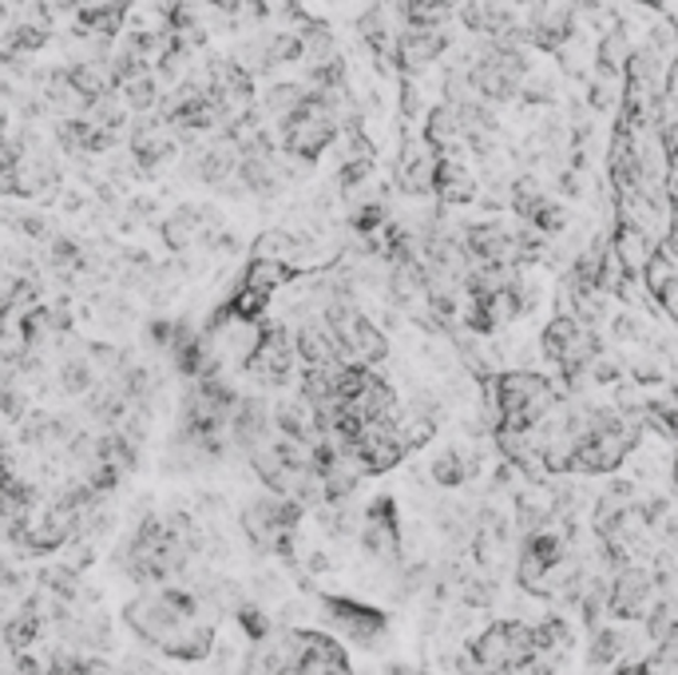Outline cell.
I'll list each match as a JSON object with an SVG mask.
<instances>
[{"instance_id":"1","label":"cell","mask_w":678,"mask_h":675,"mask_svg":"<svg viewBox=\"0 0 678 675\" xmlns=\"http://www.w3.org/2000/svg\"><path fill=\"white\" fill-rule=\"evenodd\" d=\"M123 624L136 640L151 647V652H163L168 660H207L215 652V628L203 624L198 615H183L179 608H171L163 600V592H139L123 604Z\"/></svg>"},{"instance_id":"2","label":"cell","mask_w":678,"mask_h":675,"mask_svg":"<svg viewBox=\"0 0 678 675\" xmlns=\"http://www.w3.org/2000/svg\"><path fill=\"white\" fill-rule=\"evenodd\" d=\"M469 72V88L481 99L492 104H504V99H516L524 76H528V60L516 44H501V40H488L476 56L464 64Z\"/></svg>"},{"instance_id":"3","label":"cell","mask_w":678,"mask_h":675,"mask_svg":"<svg viewBox=\"0 0 678 675\" xmlns=\"http://www.w3.org/2000/svg\"><path fill=\"white\" fill-rule=\"evenodd\" d=\"M243 369L266 389L290 386V377H294V369H298L294 334H290L282 322L258 318V342H255V350L243 357Z\"/></svg>"},{"instance_id":"4","label":"cell","mask_w":678,"mask_h":675,"mask_svg":"<svg viewBox=\"0 0 678 675\" xmlns=\"http://www.w3.org/2000/svg\"><path fill=\"white\" fill-rule=\"evenodd\" d=\"M128 151H131V163H136V175H155L159 168H168L171 159L179 156V139L175 131L148 111V116H136V124H128Z\"/></svg>"},{"instance_id":"5","label":"cell","mask_w":678,"mask_h":675,"mask_svg":"<svg viewBox=\"0 0 678 675\" xmlns=\"http://www.w3.org/2000/svg\"><path fill=\"white\" fill-rule=\"evenodd\" d=\"M357 545L377 565H394L401 560V525H397V505L389 496H377L374 505L362 513V528H357Z\"/></svg>"},{"instance_id":"6","label":"cell","mask_w":678,"mask_h":675,"mask_svg":"<svg viewBox=\"0 0 678 675\" xmlns=\"http://www.w3.org/2000/svg\"><path fill=\"white\" fill-rule=\"evenodd\" d=\"M659 585L655 576L639 565H627L607 576V615L611 620H643L647 608L655 604Z\"/></svg>"},{"instance_id":"7","label":"cell","mask_w":678,"mask_h":675,"mask_svg":"<svg viewBox=\"0 0 678 675\" xmlns=\"http://www.w3.org/2000/svg\"><path fill=\"white\" fill-rule=\"evenodd\" d=\"M322 608L330 615V624L342 635H349V644L377 647V640L385 635V615L377 608H365L357 600H345V596H325Z\"/></svg>"},{"instance_id":"8","label":"cell","mask_w":678,"mask_h":675,"mask_svg":"<svg viewBox=\"0 0 678 675\" xmlns=\"http://www.w3.org/2000/svg\"><path fill=\"white\" fill-rule=\"evenodd\" d=\"M449 49V29L444 24H401L397 32V68L421 72Z\"/></svg>"},{"instance_id":"9","label":"cell","mask_w":678,"mask_h":675,"mask_svg":"<svg viewBox=\"0 0 678 675\" xmlns=\"http://www.w3.org/2000/svg\"><path fill=\"white\" fill-rule=\"evenodd\" d=\"M437 159H441V151H437L429 139H409V143L401 148V159H397V188L413 199L433 195Z\"/></svg>"},{"instance_id":"10","label":"cell","mask_w":678,"mask_h":675,"mask_svg":"<svg viewBox=\"0 0 678 675\" xmlns=\"http://www.w3.org/2000/svg\"><path fill=\"white\" fill-rule=\"evenodd\" d=\"M79 433L76 417L68 414H49V409H32L20 417V441L40 453H64L68 441Z\"/></svg>"},{"instance_id":"11","label":"cell","mask_w":678,"mask_h":675,"mask_svg":"<svg viewBox=\"0 0 678 675\" xmlns=\"http://www.w3.org/2000/svg\"><path fill=\"white\" fill-rule=\"evenodd\" d=\"M275 433L270 426V406H266L262 397L255 394H243L230 409V421H226V437H230V446L250 453L255 446H262L266 437Z\"/></svg>"},{"instance_id":"12","label":"cell","mask_w":678,"mask_h":675,"mask_svg":"<svg viewBox=\"0 0 678 675\" xmlns=\"http://www.w3.org/2000/svg\"><path fill=\"white\" fill-rule=\"evenodd\" d=\"M294 350H298V366H330V362H345L342 350H337L334 334L322 322V314H314L310 322H302L294 334Z\"/></svg>"},{"instance_id":"13","label":"cell","mask_w":678,"mask_h":675,"mask_svg":"<svg viewBox=\"0 0 678 675\" xmlns=\"http://www.w3.org/2000/svg\"><path fill=\"white\" fill-rule=\"evenodd\" d=\"M238 183H243L246 195L258 199H275L282 195L286 175L278 156H238Z\"/></svg>"},{"instance_id":"14","label":"cell","mask_w":678,"mask_h":675,"mask_svg":"<svg viewBox=\"0 0 678 675\" xmlns=\"http://www.w3.org/2000/svg\"><path fill=\"white\" fill-rule=\"evenodd\" d=\"M270 426H275L278 437H290V441H305V446H314L318 441L314 406H310L302 394L290 397V401H278V406L270 409Z\"/></svg>"},{"instance_id":"15","label":"cell","mask_w":678,"mask_h":675,"mask_svg":"<svg viewBox=\"0 0 678 675\" xmlns=\"http://www.w3.org/2000/svg\"><path fill=\"white\" fill-rule=\"evenodd\" d=\"M481 473V457L469 453V449L452 446V449H441L433 457V465H429V476H433L441 489H461L469 476Z\"/></svg>"},{"instance_id":"16","label":"cell","mask_w":678,"mask_h":675,"mask_svg":"<svg viewBox=\"0 0 678 675\" xmlns=\"http://www.w3.org/2000/svg\"><path fill=\"white\" fill-rule=\"evenodd\" d=\"M631 652V640L623 628L615 624H600L588 632V667L600 672V667H615L623 664V655Z\"/></svg>"},{"instance_id":"17","label":"cell","mask_w":678,"mask_h":675,"mask_svg":"<svg viewBox=\"0 0 678 675\" xmlns=\"http://www.w3.org/2000/svg\"><path fill=\"white\" fill-rule=\"evenodd\" d=\"M44 247H49V267L56 270L60 278H64V282H68V278H79V275H88L92 270V255H88V247H84V243H79L76 235H52L49 243H44Z\"/></svg>"},{"instance_id":"18","label":"cell","mask_w":678,"mask_h":675,"mask_svg":"<svg viewBox=\"0 0 678 675\" xmlns=\"http://www.w3.org/2000/svg\"><path fill=\"white\" fill-rule=\"evenodd\" d=\"M424 139L433 143L441 156H452V151L461 148L464 136H461V116H456V104H437L433 111H429V119H424Z\"/></svg>"},{"instance_id":"19","label":"cell","mask_w":678,"mask_h":675,"mask_svg":"<svg viewBox=\"0 0 678 675\" xmlns=\"http://www.w3.org/2000/svg\"><path fill=\"white\" fill-rule=\"evenodd\" d=\"M64 76H68V84L79 92V96L88 99H99V96H108L111 88V76H108V60H72L68 68H64Z\"/></svg>"},{"instance_id":"20","label":"cell","mask_w":678,"mask_h":675,"mask_svg":"<svg viewBox=\"0 0 678 675\" xmlns=\"http://www.w3.org/2000/svg\"><path fill=\"white\" fill-rule=\"evenodd\" d=\"M116 96L128 104L131 116H148V111L159 108V96H163V79L155 76V68H148V72H139V76L123 79V84L116 88Z\"/></svg>"},{"instance_id":"21","label":"cell","mask_w":678,"mask_h":675,"mask_svg":"<svg viewBox=\"0 0 678 675\" xmlns=\"http://www.w3.org/2000/svg\"><path fill=\"white\" fill-rule=\"evenodd\" d=\"M433 195H441L444 203H469L476 195V183H472L469 171L456 163L452 156H441L437 159V188Z\"/></svg>"},{"instance_id":"22","label":"cell","mask_w":678,"mask_h":675,"mask_svg":"<svg viewBox=\"0 0 678 675\" xmlns=\"http://www.w3.org/2000/svg\"><path fill=\"white\" fill-rule=\"evenodd\" d=\"M96 382H99V374H96V366H92L88 354H68L56 369V386L64 397H84Z\"/></svg>"},{"instance_id":"23","label":"cell","mask_w":678,"mask_h":675,"mask_svg":"<svg viewBox=\"0 0 678 675\" xmlns=\"http://www.w3.org/2000/svg\"><path fill=\"white\" fill-rule=\"evenodd\" d=\"M305 92H310V84L305 79H278V84H270L266 88V96H262V116H270V119H282V116H290V111L298 108L305 99Z\"/></svg>"},{"instance_id":"24","label":"cell","mask_w":678,"mask_h":675,"mask_svg":"<svg viewBox=\"0 0 678 675\" xmlns=\"http://www.w3.org/2000/svg\"><path fill=\"white\" fill-rule=\"evenodd\" d=\"M84 116L96 124V128H104V131H119V136H128V119H131V111H128V104L116 96V92H108V96H99V99H92L88 108H84Z\"/></svg>"},{"instance_id":"25","label":"cell","mask_w":678,"mask_h":675,"mask_svg":"<svg viewBox=\"0 0 678 675\" xmlns=\"http://www.w3.org/2000/svg\"><path fill=\"white\" fill-rule=\"evenodd\" d=\"M305 84L318 92H345L349 88V68H345V60L334 52V56L314 60V64L305 68Z\"/></svg>"},{"instance_id":"26","label":"cell","mask_w":678,"mask_h":675,"mask_svg":"<svg viewBox=\"0 0 678 675\" xmlns=\"http://www.w3.org/2000/svg\"><path fill=\"white\" fill-rule=\"evenodd\" d=\"M627 36H623V29H611L607 36L600 40V52H595V64H600L603 79H615L627 72Z\"/></svg>"},{"instance_id":"27","label":"cell","mask_w":678,"mask_h":675,"mask_svg":"<svg viewBox=\"0 0 678 675\" xmlns=\"http://www.w3.org/2000/svg\"><path fill=\"white\" fill-rule=\"evenodd\" d=\"M12 218V227L20 231V235L29 238V243H49L56 231H52V223L44 215H36V211H17V215H9Z\"/></svg>"},{"instance_id":"28","label":"cell","mask_w":678,"mask_h":675,"mask_svg":"<svg viewBox=\"0 0 678 675\" xmlns=\"http://www.w3.org/2000/svg\"><path fill=\"white\" fill-rule=\"evenodd\" d=\"M246 4H250V0H211V9H215L226 24H238V17L246 12Z\"/></svg>"},{"instance_id":"29","label":"cell","mask_w":678,"mask_h":675,"mask_svg":"<svg viewBox=\"0 0 678 675\" xmlns=\"http://www.w3.org/2000/svg\"><path fill=\"white\" fill-rule=\"evenodd\" d=\"M155 211H159L155 199H148V195H128V215H131V218H151Z\"/></svg>"},{"instance_id":"30","label":"cell","mask_w":678,"mask_h":675,"mask_svg":"<svg viewBox=\"0 0 678 675\" xmlns=\"http://www.w3.org/2000/svg\"><path fill=\"white\" fill-rule=\"evenodd\" d=\"M611 330H615V338H639V326H635V318H627V314H615V318H611Z\"/></svg>"},{"instance_id":"31","label":"cell","mask_w":678,"mask_h":675,"mask_svg":"<svg viewBox=\"0 0 678 675\" xmlns=\"http://www.w3.org/2000/svg\"><path fill=\"white\" fill-rule=\"evenodd\" d=\"M60 207L68 211V215H76V211H84V207H88V199L79 195V191H64V199H60Z\"/></svg>"},{"instance_id":"32","label":"cell","mask_w":678,"mask_h":675,"mask_svg":"<svg viewBox=\"0 0 678 675\" xmlns=\"http://www.w3.org/2000/svg\"><path fill=\"white\" fill-rule=\"evenodd\" d=\"M659 647H663V652H667V655H675V660H678V620L667 628V635H663V640H659Z\"/></svg>"}]
</instances>
